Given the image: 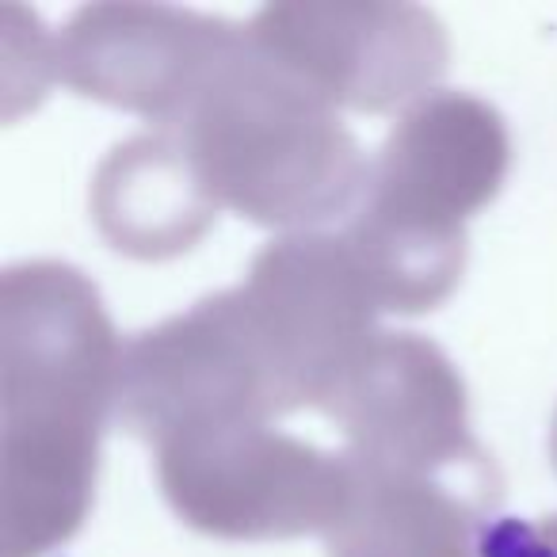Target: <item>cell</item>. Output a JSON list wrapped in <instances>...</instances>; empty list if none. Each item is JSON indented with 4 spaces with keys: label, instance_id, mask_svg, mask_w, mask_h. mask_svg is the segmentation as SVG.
<instances>
[{
    "label": "cell",
    "instance_id": "6da1fadb",
    "mask_svg": "<svg viewBox=\"0 0 557 557\" xmlns=\"http://www.w3.org/2000/svg\"><path fill=\"white\" fill-rule=\"evenodd\" d=\"M478 557H557V542L549 534H542L534 523L519 516H500L488 527H481Z\"/></svg>",
    "mask_w": 557,
    "mask_h": 557
}]
</instances>
